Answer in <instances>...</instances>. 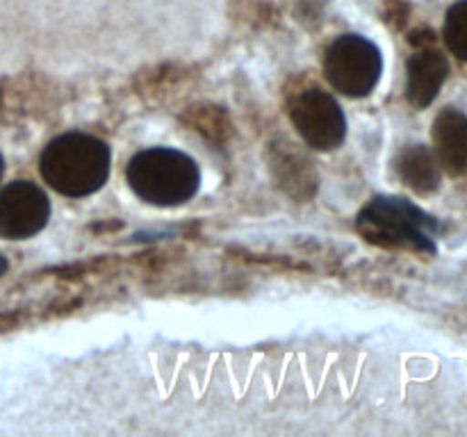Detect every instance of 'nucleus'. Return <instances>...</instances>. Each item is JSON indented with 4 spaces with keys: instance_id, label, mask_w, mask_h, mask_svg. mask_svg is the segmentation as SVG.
I'll return each mask as SVG.
<instances>
[{
    "instance_id": "nucleus-1",
    "label": "nucleus",
    "mask_w": 467,
    "mask_h": 437,
    "mask_svg": "<svg viewBox=\"0 0 467 437\" xmlns=\"http://www.w3.org/2000/svg\"><path fill=\"white\" fill-rule=\"evenodd\" d=\"M109 159V148L103 139L87 132H67L46 146L39 158V171L57 194L82 198L108 182Z\"/></svg>"
},
{
    "instance_id": "nucleus-2",
    "label": "nucleus",
    "mask_w": 467,
    "mask_h": 437,
    "mask_svg": "<svg viewBox=\"0 0 467 437\" xmlns=\"http://www.w3.org/2000/svg\"><path fill=\"white\" fill-rule=\"evenodd\" d=\"M356 228L369 244L436 253L441 221L401 196H377L360 209Z\"/></svg>"
},
{
    "instance_id": "nucleus-3",
    "label": "nucleus",
    "mask_w": 467,
    "mask_h": 437,
    "mask_svg": "<svg viewBox=\"0 0 467 437\" xmlns=\"http://www.w3.org/2000/svg\"><path fill=\"white\" fill-rule=\"evenodd\" d=\"M128 185L141 200L176 208L199 191L201 173L190 155L173 148H146L128 164Z\"/></svg>"
},
{
    "instance_id": "nucleus-4",
    "label": "nucleus",
    "mask_w": 467,
    "mask_h": 437,
    "mask_svg": "<svg viewBox=\"0 0 467 437\" xmlns=\"http://www.w3.org/2000/svg\"><path fill=\"white\" fill-rule=\"evenodd\" d=\"M381 50L360 35H340L324 55V73L331 86L349 98L372 94L381 77Z\"/></svg>"
},
{
    "instance_id": "nucleus-5",
    "label": "nucleus",
    "mask_w": 467,
    "mask_h": 437,
    "mask_svg": "<svg viewBox=\"0 0 467 437\" xmlns=\"http://www.w3.org/2000/svg\"><path fill=\"white\" fill-rule=\"evenodd\" d=\"M290 118L296 132L317 150H333L347 137V118L331 94L322 89H306L295 98Z\"/></svg>"
},
{
    "instance_id": "nucleus-6",
    "label": "nucleus",
    "mask_w": 467,
    "mask_h": 437,
    "mask_svg": "<svg viewBox=\"0 0 467 437\" xmlns=\"http://www.w3.org/2000/svg\"><path fill=\"white\" fill-rule=\"evenodd\" d=\"M50 218V200L41 187L30 180H14L0 191V237L27 239L46 228Z\"/></svg>"
},
{
    "instance_id": "nucleus-7",
    "label": "nucleus",
    "mask_w": 467,
    "mask_h": 437,
    "mask_svg": "<svg viewBox=\"0 0 467 437\" xmlns=\"http://www.w3.org/2000/svg\"><path fill=\"white\" fill-rule=\"evenodd\" d=\"M450 77V59L438 48H420L406 62V100L415 109H424L438 98Z\"/></svg>"
},
{
    "instance_id": "nucleus-8",
    "label": "nucleus",
    "mask_w": 467,
    "mask_h": 437,
    "mask_svg": "<svg viewBox=\"0 0 467 437\" xmlns=\"http://www.w3.org/2000/svg\"><path fill=\"white\" fill-rule=\"evenodd\" d=\"M433 155L445 173L451 178L467 171V114L456 107H445L431 127Z\"/></svg>"
},
{
    "instance_id": "nucleus-9",
    "label": "nucleus",
    "mask_w": 467,
    "mask_h": 437,
    "mask_svg": "<svg viewBox=\"0 0 467 437\" xmlns=\"http://www.w3.org/2000/svg\"><path fill=\"white\" fill-rule=\"evenodd\" d=\"M395 168L400 180L415 194L429 196L441 189L442 168L436 155L424 144H409L397 153Z\"/></svg>"
},
{
    "instance_id": "nucleus-10",
    "label": "nucleus",
    "mask_w": 467,
    "mask_h": 437,
    "mask_svg": "<svg viewBox=\"0 0 467 437\" xmlns=\"http://www.w3.org/2000/svg\"><path fill=\"white\" fill-rule=\"evenodd\" d=\"M442 39L454 57L467 62V0H459L447 9Z\"/></svg>"
},
{
    "instance_id": "nucleus-11",
    "label": "nucleus",
    "mask_w": 467,
    "mask_h": 437,
    "mask_svg": "<svg viewBox=\"0 0 467 437\" xmlns=\"http://www.w3.org/2000/svg\"><path fill=\"white\" fill-rule=\"evenodd\" d=\"M7 267H9V264H7V259H5L3 255H0V276H3V273L7 271Z\"/></svg>"
},
{
    "instance_id": "nucleus-12",
    "label": "nucleus",
    "mask_w": 467,
    "mask_h": 437,
    "mask_svg": "<svg viewBox=\"0 0 467 437\" xmlns=\"http://www.w3.org/2000/svg\"><path fill=\"white\" fill-rule=\"evenodd\" d=\"M3 168H5V162H3V155H0V178H3Z\"/></svg>"
}]
</instances>
